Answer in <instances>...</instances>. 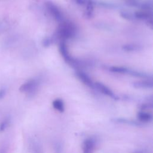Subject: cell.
<instances>
[{"label": "cell", "mask_w": 153, "mask_h": 153, "mask_svg": "<svg viewBox=\"0 0 153 153\" xmlns=\"http://www.w3.org/2000/svg\"><path fill=\"white\" fill-rule=\"evenodd\" d=\"M76 76L84 84L91 88L94 87V84L92 80L91 79L90 76L85 73L81 71H78L76 72Z\"/></svg>", "instance_id": "52a82bcc"}, {"label": "cell", "mask_w": 153, "mask_h": 153, "mask_svg": "<svg viewBox=\"0 0 153 153\" xmlns=\"http://www.w3.org/2000/svg\"><path fill=\"white\" fill-rule=\"evenodd\" d=\"M4 28H5V23H0V30H1L2 29H3Z\"/></svg>", "instance_id": "4fadbf2b"}, {"label": "cell", "mask_w": 153, "mask_h": 153, "mask_svg": "<svg viewBox=\"0 0 153 153\" xmlns=\"http://www.w3.org/2000/svg\"><path fill=\"white\" fill-rule=\"evenodd\" d=\"M94 87H95L99 91H100L103 94L111 97L114 99H117V96L114 94V93L106 85L103 84L102 82H97L94 84Z\"/></svg>", "instance_id": "3957f363"}, {"label": "cell", "mask_w": 153, "mask_h": 153, "mask_svg": "<svg viewBox=\"0 0 153 153\" xmlns=\"http://www.w3.org/2000/svg\"><path fill=\"white\" fill-rule=\"evenodd\" d=\"M45 5L49 13L57 21L63 20L62 13L56 5L51 2H47Z\"/></svg>", "instance_id": "7a4b0ae2"}, {"label": "cell", "mask_w": 153, "mask_h": 153, "mask_svg": "<svg viewBox=\"0 0 153 153\" xmlns=\"http://www.w3.org/2000/svg\"><path fill=\"white\" fill-rule=\"evenodd\" d=\"M38 87V82L35 79H31L23 83L19 88V90L22 93H25L28 94L34 93Z\"/></svg>", "instance_id": "6da1fadb"}, {"label": "cell", "mask_w": 153, "mask_h": 153, "mask_svg": "<svg viewBox=\"0 0 153 153\" xmlns=\"http://www.w3.org/2000/svg\"><path fill=\"white\" fill-rule=\"evenodd\" d=\"M53 107L60 112H63L65 111V103L60 99H56L52 103Z\"/></svg>", "instance_id": "9c48e42d"}, {"label": "cell", "mask_w": 153, "mask_h": 153, "mask_svg": "<svg viewBox=\"0 0 153 153\" xmlns=\"http://www.w3.org/2000/svg\"><path fill=\"white\" fill-rule=\"evenodd\" d=\"M133 86L137 88H152L153 84L151 80H144L134 82Z\"/></svg>", "instance_id": "ba28073f"}, {"label": "cell", "mask_w": 153, "mask_h": 153, "mask_svg": "<svg viewBox=\"0 0 153 153\" xmlns=\"http://www.w3.org/2000/svg\"><path fill=\"white\" fill-rule=\"evenodd\" d=\"M138 121L142 123H147L152 121L153 117L152 114L145 111H140L137 113L136 115Z\"/></svg>", "instance_id": "8992f818"}, {"label": "cell", "mask_w": 153, "mask_h": 153, "mask_svg": "<svg viewBox=\"0 0 153 153\" xmlns=\"http://www.w3.org/2000/svg\"><path fill=\"white\" fill-rule=\"evenodd\" d=\"M153 107V105L152 103H143L140 105V109H141L140 111H146L148 109H152Z\"/></svg>", "instance_id": "8fae6325"}, {"label": "cell", "mask_w": 153, "mask_h": 153, "mask_svg": "<svg viewBox=\"0 0 153 153\" xmlns=\"http://www.w3.org/2000/svg\"><path fill=\"white\" fill-rule=\"evenodd\" d=\"M6 92H7V90L5 87H2L0 88V100L2 99L5 97L6 94Z\"/></svg>", "instance_id": "7c38bea8"}, {"label": "cell", "mask_w": 153, "mask_h": 153, "mask_svg": "<svg viewBox=\"0 0 153 153\" xmlns=\"http://www.w3.org/2000/svg\"><path fill=\"white\" fill-rule=\"evenodd\" d=\"M111 121L114 123L123 124H126V125H129L132 126L139 127L142 126V124L139 121H137L136 120L127 119L125 118H112Z\"/></svg>", "instance_id": "277c9868"}, {"label": "cell", "mask_w": 153, "mask_h": 153, "mask_svg": "<svg viewBox=\"0 0 153 153\" xmlns=\"http://www.w3.org/2000/svg\"><path fill=\"white\" fill-rule=\"evenodd\" d=\"M96 146V140L92 137L86 139L83 142V153H92Z\"/></svg>", "instance_id": "5b68a950"}, {"label": "cell", "mask_w": 153, "mask_h": 153, "mask_svg": "<svg viewBox=\"0 0 153 153\" xmlns=\"http://www.w3.org/2000/svg\"><path fill=\"white\" fill-rule=\"evenodd\" d=\"M0 153H6V151L5 149H1L0 150Z\"/></svg>", "instance_id": "5bb4252c"}, {"label": "cell", "mask_w": 153, "mask_h": 153, "mask_svg": "<svg viewBox=\"0 0 153 153\" xmlns=\"http://www.w3.org/2000/svg\"><path fill=\"white\" fill-rule=\"evenodd\" d=\"M11 122V118L10 117H5L0 124V131H4L10 126Z\"/></svg>", "instance_id": "30bf717a"}]
</instances>
